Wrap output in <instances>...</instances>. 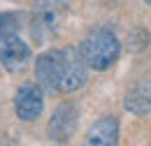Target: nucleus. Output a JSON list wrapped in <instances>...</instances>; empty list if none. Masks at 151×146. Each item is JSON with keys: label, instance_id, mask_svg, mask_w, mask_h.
Here are the masks:
<instances>
[{"label": "nucleus", "instance_id": "obj_1", "mask_svg": "<svg viewBox=\"0 0 151 146\" xmlns=\"http://www.w3.org/2000/svg\"><path fill=\"white\" fill-rule=\"evenodd\" d=\"M86 63L75 49H49L35 58V79L47 93H75L86 86Z\"/></svg>", "mask_w": 151, "mask_h": 146}, {"label": "nucleus", "instance_id": "obj_2", "mask_svg": "<svg viewBox=\"0 0 151 146\" xmlns=\"http://www.w3.org/2000/svg\"><path fill=\"white\" fill-rule=\"evenodd\" d=\"M79 56L95 72L109 70L121 56V42L109 28H95L81 39L79 44Z\"/></svg>", "mask_w": 151, "mask_h": 146}, {"label": "nucleus", "instance_id": "obj_3", "mask_svg": "<svg viewBox=\"0 0 151 146\" xmlns=\"http://www.w3.org/2000/svg\"><path fill=\"white\" fill-rule=\"evenodd\" d=\"M72 0H35L30 12V37L42 47L60 30V23L70 12Z\"/></svg>", "mask_w": 151, "mask_h": 146}, {"label": "nucleus", "instance_id": "obj_4", "mask_svg": "<svg viewBox=\"0 0 151 146\" xmlns=\"http://www.w3.org/2000/svg\"><path fill=\"white\" fill-rule=\"evenodd\" d=\"M33 60V49L19 37V33L0 35V63L7 72H21Z\"/></svg>", "mask_w": 151, "mask_h": 146}, {"label": "nucleus", "instance_id": "obj_5", "mask_svg": "<svg viewBox=\"0 0 151 146\" xmlns=\"http://www.w3.org/2000/svg\"><path fill=\"white\" fill-rule=\"evenodd\" d=\"M77 125H79V107L75 102H60L51 118H49V125H47V135L51 142H58V144H65L72 139V135L77 132Z\"/></svg>", "mask_w": 151, "mask_h": 146}, {"label": "nucleus", "instance_id": "obj_6", "mask_svg": "<svg viewBox=\"0 0 151 146\" xmlns=\"http://www.w3.org/2000/svg\"><path fill=\"white\" fill-rule=\"evenodd\" d=\"M14 111L21 121L33 123L44 111V91L40 84H23L14 95Z\"/></svg>", "mask_w": 151, "mask_h": 146}, {"label": "nucleus", "instance_id": "obj_7", "mask_svg": "<svg viewBox=\"0 0 151 146\" xmlns=\"http://www.w3.org/2000/svg\"><path fill=\"white\" fill-rule=\"evenodd\" d=\"M86 144L91 146H116L119 144V121L114 116H102L88 128Z\"/></svg>", "mask_w": 151, "mask_h": 146}, {"label": "nucleus", "instance_id": "obj_8", "mask_svg": "<svg viewBox=\"0 0 151 146\" xmlns=\"http://www.w3.org/2000/svg\"><path fill=\"white\" fill-rule=\"evenodd\" d=\"M123 107L135 116H147L151 114V84H137L123 97Z\"/></svg>", "mask_w": 151, "mask_h": 146}, {"label": "nucleus", "instance_id": "obj_9", "mask_svg": "<svg viewBox=\"0 0 151 146\" xmlns=\"http://www.w3.org/2000/svg\"><path fill=\"white\" fill-rule=\"evenodd\" d=\"M21 26H23L21 12H2L0 14V35L2 33H19Z\"/></svg>", "mask_w": 151, "mask_h": 146}, {"label": "nucleus", "instance_id": "obj_10", "mask_svg": "<svg viewBox=\"0 0 151 146\" xmlns=\"http://www.w3.org/2000/svg\"><path fill=\"white\" fill-rule=\"evenodd\" d=\"M151 42V35L149 30H144V28H135L130 35H128V49L130 51H142V49H147Z\"/></svg>", "mask_w": 151, "mask_h": 146}, {"label": "nucleus", "instance_id": "obj_11", "mask_svg": "<svg viewBox=\"0 0 151 146\" xmlns=\"http://www.w3.org/2000/svg\"><path fill=\"white\" fill-rule=\"evenodd\" d=\"M144 2H147V5H149V7H151V0H144Z\"/></svg>", "mask_w": 151, "mask_h": 146}]
</instances>
